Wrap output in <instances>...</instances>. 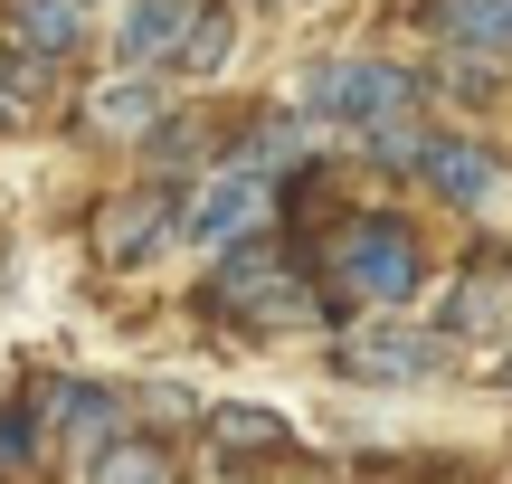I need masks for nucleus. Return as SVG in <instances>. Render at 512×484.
I'll return each instance as SVG.
<instances>
[{
	"mask_svg": "<svg viewBox=\"0 0 512 484\" xmlns=\"http://www.w3.org/2000/svg\"><path fill=\"white\" fill-rule=\"evenodd\" d=\"M209 304H219L228 323H247V333H304L313 314H323V295H313L304 276H294L275 247H238V257L219 266V285H209Z\"/></svg>",
	"mask_w": 512,
	"mask_h": 484,
	"instance_id": "obj_1",
	"label": "nucleus"
},
{
	"mask_svg": "<svg viewBox=\"0 0 512 484\" xmlns=\"http://www.w3.org/2000/svg\"><path fill=\"white\" fill-rule=\"evenodd\" d=\"M456 342L446 333H418V323H351L332 342V371L342 380H370V390H399V380H437Z\"/></svg>",
	"mask_w": 512,
	"mask_h": 484,
	"instance_id": "obj_2",
	"label": "nucleus"
},
{
	"mask_svg": "<svg viewBox=\"0 0 512 484\" xmlns=\"http://www.w3.org/2000/svg\"><path fill=\"white\" fill-rule=\"evenodd\" d=\"M332 285H342V304H399L418 295V238H408L399 219H361L342 228V247H332Z\"/></svg>",
	"mask_w": 512,
	"mask_h": 484,
	"instance_id": "obj_3",
	"label": "nucleus"
},
{
	"mask_svg": "<svg viewBox=\"0 0 512 484\" xmlns=\"http://www.w3.org/2000/svg\"><path fill=\"white\" fill-rule=\"evenodd\" d=\"M266 219H275V181H256V171L228 162V171H209V181L181 200L171 238H190V247H247Z\"/></svg>",
	"mask_w": 512,
	"mask_h": 484,
	"instance_id": "obj_4",
	"label": "nucleus"
},
{
	"mask_svg": "<svg viewBox=\"0 0 512 484\" xmlns=\"http://www.w3.org/2000/svg\"><path fill=\"white\" fill-rule=\"evenodd\" d=\"M418 105V76L389 67V57H323L313 67V114H332V124H389V114Z\"/></svg>",
	"mask_w": 512,
	"mask_h": 484,
	"instance_id": "obj_5",
	"label": "nucleus"
},
{
	"mask_svg": "<svg viewBox=\"0 0 512 484\" xmlns=\"http://www.w3.org/2000/svg\"><path fill=\"white\" fill-rule=\"evenodd\" d=\"M38 399V437L48 447H114V390H86V380H57V390H29Z\"/></svg>",
	"mask_w": 512,
	"mask_h": 484,
	"instance_id": "obj_6",
	"label": "nucleus"
},
{
	"mask_svg": "<svg viewBox=\"0 0 512 484\" xmlns=\"http://www.w3.org/2000/svg\"><path fill=\"white\" fill-rule=\"evenodd\" d=\"M418 181L437 190V200H456V209H484V200L503 190V162H494V143L437 133V143H427V162H418Z\"/></svg>",
	"mask_w": 512,
	"mask_h": 484,
	"instance_id": "obj_7",
	"label": "nucleus"
},
{
	"mask_svg": "<svg viewBox=\"0 0 512 484\" xmlns=\"http://www.w3.org/2000/svg\"><path fill=\"white\" fill-rule=\"evenodd\" d=\"M427 38L456 48V57L503 67V57H512V0H427Z\"/></svg>",
	"mask_w": 512,
	"mask_h": 484,
	"instance_id": "obj_8",
	"label": "nucleus"
},
{
	"mask_svg": "<svg viewBox=\"0 0 512 484\" xmlns=\"http://www.w3.org/2000/svg\"><path fill=\"white\" fill-rule=\"evenodd\" d=\"M86 133L95 143H143V133H162V86H152V76H105V86L86 95Z\"/></svg>",
	"mask_w": 512,
	"mask_h": 484,
	"instance_id": "obj_9",
	"label": "nucleus"
},
{
	"mask_svg": "<svg viewBox=\"0 0 512 484\" xmlns=\"http://www.w3.org/2000/svg\"><path fill=\"white\" fill-rule=\"evenodd\" d=\"M95 247H105V266H143L171 247V200L162 190H133V200L105 209V228H95Z\"/></svg>",
	"mask_w": 512,
	"mask_h": 484,
	"instance_id": "obj_10",
	"label": "nucleus"
},
{
	"mask_svg": "<svg viewBox=\"0 0 512 484\" xmlns=\"http://www.w3.org/2000/svg\"><path fill=\"white\" fill-rule=\"evenodd\" d=\"M512 323V276L503 266H465L456 304H446V342H494Z\"/></svg>",
	"mask_w": 512,
	"mask_h": 484,
	"instance_id": "obj_11",
	"label": "nucleus"
},
{
	"mask_svg": "<svg viewBox=\"0 0 512 484\" xmlns=\"http://www.w3.org/2000/svg\"><path fill=\"white\" fill-rule=\"evenodd\" d=\"M190 19H200V0H133V10H124V38H114V57H124V67H162V57L181 48Z\"/></svg>",
	"mask_w": 512,
	"mask_h": 484,
	"instance_id": "obj_12",
	"label": "nucleus"
},
{
	"mask_svg": "<svg viewBox=\"0 0 512 484\" xmlns=\"http://www.w3.org/2000/svg\"><path fill=\"white\" fill-rule=\"evenodd\" d=\"M200 428H209V447H219V456H247V466H256V456H285V447H294V428H285L275 409H209Z\"/></svg>",
	"mask_w": 512,
	"mask_h": 484,
	"instance_id": "obj_13",
	"label": "nucleus"
},
{
	"mask_svg": "<svg viewBox=\"0 0 512 484\" xmlns=\"http://www.w3.org/2000/svg\"><path fill=\"white\" fill-rule=\"evenodd\" d=\"M76 29H86V10H76V0H10V38H19V57H67Z\"/></svg>",
	"mask_w": 512,
	"mask_h": 484,
	"instance_id": "obj_14",
	"label": "nucleus"
},
{
	"mask_svg": "<svg viewBox=\"0 0 512 484\" xmlns=\"http://www.w3.org/2000/svg\"><path fill=\"white\" fill-rule=\"evenodd\" d=\"M304 152H313V133H304V114H266V124L247 133V152H238V171H256V181H275V171H304Z\"/></svg>",
	"mask_w": 512,
	"mask_h": 484,
	"instance_id": "obj_15",
	"label": "nucleus"
},
{
	"mask_svg": "<svg viewBox=\"0 0 512 484\" xmlns=\"http://www.w3.org/2000/svg\"><path fill=\"white\" fill-rule=\"evenodd\" d=\"M86 484H171V466H162V447H143V437H114V447H95Z\"/></svg>",
	"mask_w": 512,
	"mask_h": 484,
	"instance_id": "obj_16",
	"label": "nucleus"
},
{
	"mask_svg": "<svg viewBox=\"0 0 512 484\" xmlns=\"http://www.w3.org/2000/svg\"><path fill=\"white\" fill-rule=\"evenodd\" d=\"M427 143H437V133H427L418 114H389V124H370V162H389V171H418Z\"/></svg>",
	"mask_w": 512,
	"mask_h": 484,
	"instance_id": "obj_17",
	"label": "nucleus"
},
{
	"mask_svg": "<svg viewBox=\"0 0 512 484\" xmlns=\"http://www.w3.org/2000/svg\"><path fill=\"white\" fill-rule=\"evenodd\" d=\"M38 447H48V437H38V399H10V409H0V475H19Z\"/></svg>",
	"mask_w": 512,
	"mask_h": 484,
	"instance_id": "obj_18",
	"label": "nucleus"
},
{
	"mask_svg": "<svg viewBox=\"0 0 512 484\" xmlns=\"http://www.w3.org/2000/svg\"><path fill=\"white\" fill-rule=\"evenodd\" d=\"M171 57H181V67H219V57H228V19L219 10H200V19H190V29H181V48H171Z\"/></svg>",
	"mask_w": 512,
	"mask_h": 484,
	"instance_id": "obj_19",
	"label": "nucleus"
},
{
	"mask_svg": "<svg viewBox=\"0 0 512 484\" xmlns=\"http://www.w3.org/2000/svg\"><path fill=\"white\" fill-rule=\"evenodd\" d=\"M446 86H456L465 105H484V95H494V67H484V57H456V76H446Z\"/></svg>",
	"mask_w": 512,
	"mask_h": 484,
	"instance_id": "obj_20",
	"label": "nucleus"
},
{
	"mask_svg": "<svg viewBox=\"0 0 512 484\" xmlns=\"http://www.w3.org/2000/svg\"><path fill=\"white\" fill-rule=\"evenodd\" d=\"M19 124V95H10V67H0V133Z\"/></svg>",
	"mask_w": 512,
	"mask_h": 484,
	"instance_id": "obj_21",
	"label": "nucleus"
},
{
	"mask_svg": "<svg viewBox=\"0 0 512 484\" xmlns=\"http://www.w3.org/2000/svg\"><path fill=\"white\" fill-rule=\"evenodd\" d=\"M494 380H503V390H512V352H503V371H494Z\"/></svg>",
	"mask_w": 512,
	"mask_h": 484,
	"instance_id": "obj_22",
	"label": "nucleus"
},
{
	"mask_svg": "<svg viewBox=\"0 0 512 484\" xmlns=\"http://www.w3.org/2000/svg\"><path fill=\"white\" fill-rule=\"evenodd\" d=\"M76 10H86V0H76Z\"/></svg>",
	"mask_w": 512,
	"mask_h": 484,
	"instance_id": "obj_23",
	"label": "nucleus"
}]
</instances>
